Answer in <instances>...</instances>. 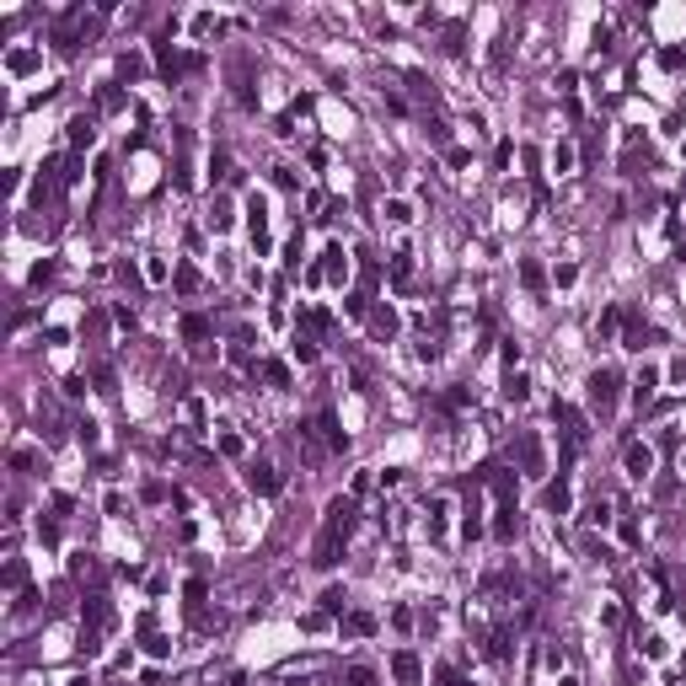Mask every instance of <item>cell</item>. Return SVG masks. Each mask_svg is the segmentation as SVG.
Wrapping results in <instances>:
<instances>
[{"mask_svg":"<svg viewBox=\"0 0 686 686\" xmlns=\"http://www.w3.org/2000/svg\"><path fill=\"white\" fill-rule=\"evenodd\" d=\"M622 467H627V477H649L654 472V445H627V456H622Z\"/></svg>","mask_w":686,"mask_h":686,"instance_id":"obj_4","label":"cell"},{"mask_svg":"<svg viewBox=\"0 0 686 686\" xmlns=\"http://www.w3.org/2000/svg\"><path fill=\"white\" fill-rule=\"evenodd\" d=\"M552 172H558V177H568V172H574V145H552Z\"/></svg>","mask_w":686,"mask_h":686,"instance_id":"obj_13","label":"cell"},{"mask_svg":"<svg viewBox=\"0 0 686 686\" xmlns=\"http://www.w3.org/2000/svg\"><path fill=\"white\" fill-rule=\"evenodd\" d=\"M381 214L392 220V226H408V220H413V204H408V198H386Z\"/></svg>","mask_w":686,"mask_h":686,"instance_id":"obj_8","label":"cell"},{"mask_svg":"<svg viewBox=\"0 0 686 686\" xmlns=\"http://www.w3.org/2000/svg\"><path fill=\"white\" fill-rule=\"evenodd\" d=\"M322 258H327V274H333V279H349V252H343V247H338V242L327 247Z\"/></svg>","mask_w":686,"mask_h":686,"instance_id":"obj_7","label":"cell"},{"mask_svg":"<svg viewBox=\"0 0 686 686\" xmlns=\"http://www.w3.org/2000/svg\"><path fill=\"white\" fill-rule=\"evenodd\" d=\"M584 526H611V499H590V504H584Z\"/></svg>","mask_w":686,"mask_h":686,"instance_id":"obj_11","label":"cell"},{"mask_svg":"<svg viewBox=\"0 0 686 686\" xmlns=\"http://www.w3.org/2000/svg\"><path fill=\"white\" fill-rule=\"evenodd\" d=\"M247 483H252V493H279V488H284V477H279L274 467H252Z\"/></svg>","mask_w":686,"mask_h":686,"instance_id":"obj_6","label":"cell"},{"mask_svg":"<svg viewBox=\"0 0 686 686\" xmlns=\"http://www.w3.org/2000/svg\"><path fill=\"white\" fill-rule=\"evenodd\" d=\"M183 333H188V338H204V333H210V322H204V317H188Z\"/></svg>","mask_w":686,"mask_h":686,"instance_id":"obj_27","label":"cell"},{"mask_svg":"<svg viewBox=\"0 0 686 686\" xmlns=\"http://www.w3.org/2000/svg\"><path fill=\"white\" fill-rule=\"evenodd\" d=\"M343 606H349V595L338 590V584H333V590H322V611H343Z\"/></svg>","mask_w":686,"mask_h":686,"instance_id":"obj_21","label":"cell"},{"mask_svg":"<svg viewBox=\"0 0 686 686\" xmlns=\"http://www.w3.org/2000/svg\"><path fill=\"white\" fill-rule=\"evenodd\" d=\"M27 467H32V445H16V451H11V472H27Z\"/></svg>","mask_w":686,"mask_h":686,"instance_id":"obj_22","label":"cell"},{"mask_svg":"<svg viewBox=\"0 0 686 686\" xmlns=\"http://www.w3.org/2000/svg\"><path fill=\"white\" fill-rule=\"evenodd\" d=\"M177 290H183V295L198 290V274H193V268H177Z\"/></svg>","mask_w":686,"mask_h":686,"instance_id":"obj_25","label":"cell"},{"mask_svg":"<svg viewBox=\"0 0 686 686\" xmlns=\"http://www.w3.org/2000/svg\"><path fill=\"white\" fill-rule=\"evenodd\" d=\"M6 64H11L16 76H27L32 64H38V54H32V48H16V54H11V60H6Z\"/></svg>","mask_w":686,"mask_h":686,"instance_id":"obj_17","label":"cell"},{"mask_svg":"<svg viewBox=\"0 0 686 686\" xmlns=\"http://www.w3.org/2000/svg\"><path fill=\"white\" fill-rule=\"evenodd\" d=\"M263 381L274 386V392H284V386H290V370L279 365V359H268V365H263Z\"/></svg>","mask_w":686,"mask_h":686,"instance_id":"obj_15","label":"cell"},{"mask_svg":"<svg viewBox=\"0 0 686 686\" xmlns=\"http://www.w3.org/2000/svg\"><path fill=\"white\" fill-rule=\"evenodd\" d=\"M290 354L301 359V365H311V359H317V343H311V338H295V343H290Z\"/></svg>","mask_w":686,"mask_h":686,"instance_id":"obj_20","label":"cell"},{"mask_svg":"<svg viewBox=\"0 0 686 686\" xmlns=\"http://www.w3.org/2000/svg\"><path fill=\"white\" fill-rule=\"evenodd\" d=\"M504 397H509V402H531V381H526V376H509V381H504Z\"/></svg>","mask_w":686,"mask_h":686,"instance_id":"obj_14","label":"cell"},{"mask_svg":"<svg viewBox=\"0 0 686 686\" xmlns=\"http://www.w3.org/2000/svg\"><path fill=\"white\" fill-rule=\"evenodd\" d=\"M654 386H659V376H654V370H638V381H633V402L643 408V402L654 397Z\"/></svg>","mask_w":686,"mask_h":686,"instance_id":"obj_10","label":"cell"},{"mask_svg":"<svg viewBox=\"0 0 686 686\" xmlns=\"http://www.w3.org/2000/svg\"><path fill=\"white\" fill-rule=\"evenodd\" d=\"M558 686H579V675H563V681H558Z\"/></svg>","mask_w":686,"mask_h":686,"instance_id":"obj_29","label":"cell"},{"mask_svg":"<svg viewBox=\"0 0 686 686\" xmlns=\"http://www.w3.org/2000/svg\"><path fill=\"white\" fill-rule=\"evenodd\" d=\"M210 226H214V231L231 226V204H226V198H214V204H210Z\"/></svg>","mask_w":686,"mask_h":686,"instance_id":"obj_19","label":"cell"},{"mask_svg":"<svg viewBox=\"0 0 686 686\" xmlns=\"http://www.w3.org/2000/svg\"><path fill=\"white\" fill-rule=\"evenodd\" d=\"M590 402L601 413H611V402H617V376H611V370H595L590 376Z\"/></svg>","mask_w":686,"mask_h":686,"instance_id":"obj_3","label":"cell"},{"mask_svg":"<svg viewBox=\"0 0 686 686\" xmlns=\"http://www.w3.org/2000/svg\"><path fill=\"white\" fill-rule=\"evenodd\" d=\"M493 536H499V542H509V536H515V504H499V520H493Z\"/></svg>","mask_w":686,"mask_h":686,"instance_id":"obj_12","label":"cell"},{"mask_svg":"<svg viewBox=\"0 0 686 686\" xmlns=\"http://www.w3.org/2000/svg\"><path fill=\"white\" fill-rule=\"evenodd\" d=\"M145 279H151V284H161V279H167V263L151 258V263H145Z\"/></svg>","mask_w":686,"mask_h":686,"instance_id":"obj_26","label":"cell"},{"mask_svg":"<svg viewBox=\"0 0 686 686\" xmlns=\"http://www.w3.org/2000/svg\"><path fill=\"white\" fill-rule=\"evenodd\" d=\"M520 279H526V284L536 290V284H542V268H536V263H520Z\"/></svg>","mask_w":686,"mask_h":686,"instance_id":"obj_28","label":"cell"},{"mask_svg":"<svg viewBox=\"0 0 686 686\" xmlns=\"http://www.w3.org/2000/svg\"><path fill=\"white\" fill-rule=\"evenodd\" d=\"M349 526H354V499H333V504H327V520H322V531L343 536Z\"/></svg>","mask_w":686,"mask_h":686,"instance_id":"obj_5","label":"cell"},{"mask_svg":"<svg viewBox=\"0 0 686 686\" xmlns=\"http://www.w3.org/2000/svg\"><path fill=\"white\" fill-rule=\"evenodd\" d=\"M392 675H397V686H418V681H424L418 654H413V649H397V654H392Z\"/></svg>","mask_w":686,"mask_h":686,"instance_id":"obj_2","label":"cell"},{"mask_svg":"<svg viewBox=\"0 0 686 686\" xmlns=\"http://www.w3.org/2000/svg\"><path fill=\"white\" fill-rule=\"evenodd\" d=\"M70 574H76V579H86V574H97V563L86 558V552H76V558H70Z\"/></svg>","mask_w":686,"mask_h":686,"instance_id":"obj_23","label":"cell"},{"mask_svg":"<svg viewBox=\"0 0 686 686\" xmlns=\"http://www.w3.org/2000/svg\"><path fill=\"white\" fill-rule=\"evenodd\" d=\"M306 434H311V440H322L327 451H343V445H349V440H343V429H338V418H333V413H317Z\"/></svg>","mask_w":686,"mask_h":686,"instance_id":"obj_1","label":"cell"},{"mask_svg":"<svg viewBox=\"0 0 686 686\" xmlns=\"http://www.w3.org/2000/svg\"><path fill=\"white\" fill-rule=\"evenodd\" d=\"M343 627H349V633H376V617H365V611H354V617H349Z\"/></svg>","mask_w":686,"mask_h":686,"instance_id":"obj_24","label":"cell"},{"mask_svg":"<svg viewBox=\"0 0 686 686\" xmlns=\"http://www.w3.org/2000/svg\"><path fill=\"white\" fill-rule=\"evenodd\" d=\"M681 472H686V456H681Z\"/></svg>","mask_w":686,"mask_h":686,"instance_id":"obj_30","label":"cell"},{"mask_svg":"<svg viewBox=\"0 0 686 686\" xmlns=\"http://www.w3.org/2000/svg\"><path fill=\"white\" fill-rule=\"evenodd\" d=\"M343 686H376V671H365V665H349V671H343Z\"/></svg>","mask_w":686,"mask_h":686,"instance_id":"obj_16","label":"cell"},{"mask_svg":"<svg viewBox=\"0 0 686 686\" xmlns=\"http://www.w3.org/2000/svg\"><path fill=\"white\" fill-rule=\"evenodd\" d=\"M97 139V129H92V118H70V145H76V151H86V145H92Z\"/></svg>","mask_w":686,"mask_h":686,"instance_id":"obj_9","label":"cell"},{"mask_svg":"<svg viewBox=\"0 0 686 686\" xmlns=\"http://www.w3.org/2000/svg\"><path fill=\"white\" fill-rule=\"evenodd\" d=\"M526 472H542V445H536V434H526Z\"/></svg>","mask_w":686,"mask_h":686,"instance_id":"obj_18","label":"cell"}]
</instances>
